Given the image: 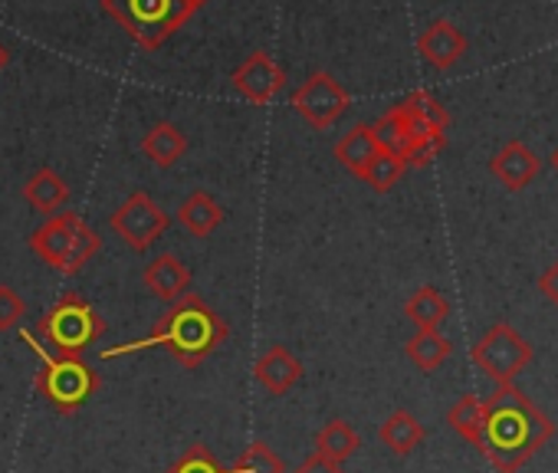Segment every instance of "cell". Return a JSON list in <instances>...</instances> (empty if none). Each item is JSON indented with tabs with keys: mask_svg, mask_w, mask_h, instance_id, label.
<instances>
[{
	"mask_svg": "<svg viewBox=\"0 0 558 473\" xmlns=\"http://www.w3.org/2000/svg\"><path fill=\"white\" fill-rule=\"evenodd\" d=\"M293 109L319 132L332 129L342 112L349 109V93L332 80L329 73H313L296 93H293Z\"/></svg>",
	"mask_w": 558,
	"mask_h": 473,
	"instance_id": "obj_10",
	"label": "cell"
},
{
	"mask_svg": "<svg viewBox=\"0 0 558 473\" xmlns=\"http://www.w3.org/2000/svg\"><path fill=\"white\" fill-rule=\"evenodd\" d=\"M489 171H493V178H496L506 191H522V187H529V184L538 178L542 158H538L525 142L512 138V142H506V145L489 158Z\"/></svg>",
	"mask_w": 558,
	"mask_h": 473,
	"instance_id": "obj_12",
	"label": "cell"
},
{
	"mask_svg": "<svg viewBox=\"0 0 558 473\" xmlns=\"http://www.w3.org/2000/svg\"><path fill=\"white\" fill-rule=\"evenodd\" d=\"M227 336H230L227 323L197 293H187L178 303H171V310L155 323V329H151L148 339L135 342L129 349H112V352H106V359L122 355V352H132V349L161 345L184 368H197L204 359H210L227 342Z\"/></svg>",
	"mask_w": 558,
	"mask_h": 473,
	"instance_id": "obj_2",
	"label": "cell"
},
{
	"mask_svg": "<svg viewBox=\"0 0 558 473\" xmlns=\"http://www.w3.org/2000/svg\"><path fill=\"white\" fill-rule=\"evenodd\" d=\"M404 316H408L417 329L430 332V329H440V326L447 323V316H450V303L440 296V290H434V287H421V290H414V293L408 296V303H404Z\"/></svg>",
	"mask_w": 558,
	"mask_h": 473,
	"instance_id": "obj_21",
	"label": "cell"
},
{
	"mask_svg": "<svg viewBox=\"0 0 558 473\" xmlns=\"http://www.w3.org/2000/svg\"><path fill=\"white\" fill-rule=\"evenodd\" d=\"M538 290H542V296H545L551 306H558V260L538 277Z\"/></svg>",
	"mask_w": 558,
	"mask_h": 473,
	"instance_id": "obj_31",
	"label": "cell"
},
{
	"mask_svg": "<svg viewBox=\"0 0 558 473\" xmlns=\"http://www.w3.org/2000/svg\"><path fill=\"white\" fill-rule=\"evenodd\" d=\"M184 151H187V138L174 122H155L142 138V155L158 168L178 165L184 158Z\"/></svg>",
	"mask_w": 558,
	"mask_h": 473,
	"instance_id": "obj_17",
	"label": "cell"
},
{
	"mask_svg": "<svg viewBox=\"0 0 558 473\" xmlns=\"http://www.w3.org/2000/svg\"><path fill=\"white\" fill-rule=\"evenodd\" d=\"M362 447V437L352 424H345L342 417L329 421L319 434H316V453L336 460V463H345L349 457H355Z\"/></svg>",
	"mask_w": 558,
	"mask_h": 473,
	"instance_id": "obj_23",
	"label": "cell"
},
{
	"mask_svg": "<svg viewBox=\"0 0 558 473\" xmlns=\"http://www.w3.org/2000/svg\"><path fill=\"white\" fill-rule=\"evenodd\" d=\"M230 473H287V463L272 447H266L263 440H253L236 463L230 466Z\"/></svg>",
	"mask_w": 558,
	"mask_h": 473,
	"instance_id": "obj_25",
	"label": "cell"
},
{
	"mask_svg": "<svg viewBox=\"0 0 558 473\" xmlns=\"http://www.w3.org/2000/svg\"><path fill=\"white\" fill-rule=\"evenodd\" d=\"M293 473H345V466L329 460V457H323V453H310Z\"/></svg>",
	"mask_w": 558,
	"mask_h": 473,
	"instance_id": "obj_30",
	"label": "cell"
},
{
	"mask_svg": "<svg viewBox=\"0 0 558 473\" xmlns=\"http://www.w3.org/2000/svg\"><path fill=\"white\" fill-rule=\"evenodd\" d=\"M142 283L165 303H178L181 296L191 293V270L187 264L178 257V254H161L155 257L145 274H142Z\"/></svg>",
	"mask_w": 558,
	"mask_h": 473,
	"instance_id": "obj_15",
	"label": "cell"
},
{
	"mask_svg": "<svg viewBox=\"0 0 558 473\" xmlns=\"http://www.w3.org/2000/svg\"><path fill=\"white\" fill-rule=\"evenodd\" d=\"M165 473H230V470H223L204 444H191Z\"/></svg>",
	"mask_w": 558,
	"mask_h": 473,
	"instance_id": "obj_28",
	"label": "cell"
},
{
	"mask_svg": "<svg viewBox=\"0 0 558 473\" xmlns=\"http://www.w3.org/2000/svg\"><path fill=\"white\" fill-rule=\"evenodd\" d=\"M109 227L122 237V241L132 247V251H148L158 237L168 230V214L145 194V191H135L129 194L109 217Z\"/></svg>",
	"mask_w": 558,
	"mask_h": 473,
	"instance_id": "obj_9",
	"label": "cell"
},
{
	"mask_svg": "<svg viewBox=\"0 0 558 473\" xmlns=\"http://www.w3.org/2000/svg\"><path fill=\"white\" fill-rule=\"evenodd\" d=\"M106 332V319L89 306L80 293H63L40 319L34 336L47 342L57 355H83L93 342H99Z\"/></svg>",
	"mask_w": 558,
	"mask_h": 473,
	"instance_id": "obj_6",
	"label": "cell"
},
{
	"mask_svg": "<svg viewBox=\"0 0 558 473\" xmlns=\"http://www.w3.org/2000/svg\"><path fill=\"white\" fill-rule=\"evenodd\" d=\"M102 11L142 50H158L197 14L191 0H102Z\"/></svg>",
	"mask_w": 558,
	"mask_h": 473,
	"instance_id": "obj_4",
	"label": "cell"
},
{
	"mask_svg": "<svg viewBox=\"0 0 558 473\" xmlns=\"http://www.w3.org/2000/svg\"><path fill=\"white\" fill-rule=\"evenodd\" d=\"M230 83H233V89H236L246 102L266 106V102H272L279 93H283V86H287V70L279 66L269 53L256 50V53H250V57L233 70Z\"/></svg>",
	"mask_w": 558,
	"mask_h": 473,
	"instance_id": "obj_11",
	"label": "cell"
},
{
	"mask_svg": "<svg viewBox=\"0 0 558 473\" xmlns=\"http://www.w3.org/2000/svg\"><path fill=\"white\" fill-rule=\"evenodd\" d=\"M31 251L47 267L76 277L102 251V237L76 210H60L31 233Z\"/></svg>",
	"mask_w": 558,
	"mask_h": 473,
	"instance_id": "obj_3",
	"label": "cell"
},
{
	"mask_svg": "<svg viewBox=\"0 0 558 473\" xmlns=\"http://www.w3.org/2000/svg\"><path fill=\"white\" fill-rule=\"evenodd\" d=\"M191 4H194V8H197V11H201V8H204V4H207V0H191Z\"/></svg>",
	"mask_w": 558,
	"mask_h": 473,
	"instance_id": "obj_34",
	"label": "cell"
},
{
	"mask_svg": "<svg viewBox=\"0 0 558 473\" xmlns=\"http://www.w3.org/2000/svg\"><path fill=\"white\" fill-rule=\"evenodd\" d=\"M470 44L463 37L460 27H453L450 21H434L430 27H424V34L417 37V53L440 73L453 70L463 57H466Z\"/></svg>",
	"mask_w": 558,
	"mask_h": 473,
	"instance_id": "obj_13",
	"label": "cell"
},
{
	"mask_svg": "<svg viewBox=\"0 0 558 473\" xmlns=\"http://www.w3.org/2000/svg\"><path fill=\"white\" fill-rule=\"evenodd\" d=\"M404 352H408V359H411L421 372H437V368L450 359L453 342H450L447 336H440V329H430V332L417 329L414 339L404 345Z\"/></svg>",
	"mask_w": 558,
	"mask_h": 473,
	"instance_id": "obj_22",
	"label": "cell"
},
{
	"mask_svg": "<svg viewBox=\"0 0 558 473\" xmlns=\"http://www.w3.org/2000/svg\"><path fill=\"white\" fill-rule=\"evenodd\" d=\"M223 207L207 194V191H194L184 197V204L178 207V223L194 233V237H210L220 223H223Z\"/></svg>",
	"mask_w": 558,
	"mask_h": 473,
	"instance_id": "obj_18",
	"label": "cell"
},
{
	"mask_svg": "<svg viewBox=\"0 0 558 473\" xmlns=\"http://www.w3.org/2000/svg\"><path fill=\"white\" fill-rule=\"evenodd\" d=\"M395 109L404 119V129H408V138H411V165H417V168L430 165L444 151L447 129H450V112L427 89H414Z\"/></svg>",
	"mask_w": 558,
	"mask_h": 473,
	"instance_id": "obj_7",
	"label": "cell"
},
{
	"mask_svg": "<svg viewBox=\"0 0 558 473\" xmlns=\"http://www.w3.org/2000/svg\"><path fill=\"white\" fill-rule=\"evenodd\" d=\"M375 138H378L381 151H391L411 165V138H408V129H404V119L398 116V109H388L375 122Z\"/></svg>",
	"mask_w": 558,
	"mask_h": 473,
	"instance_id": "obj_24",
	"label": "cell"
},
{
	"mask_svg": "<svg viewBox=\"0 0 558 473\" xmlns=\"http://www.w3.org/2000/svg\"><path fill=\"white\" fill-rule=\"evenodd\" d=\"M378 437H381V444H385L391 453L408 457V453H414V450L424 444V427H421V421H417L411 411H395V414L378 427Z\"/></svg>",
	"mask_w": 558,
	"mask_h": 473,
	"instance_id": "obj_20",
	"label": "cell"
},
{
	"mask_svg": "<svg viewBox=\"0 0 558 473\" xmlns=\"http://www.w3.org/2000/svg\"><path fill=\"white\" fill-rule=\"evenodd\" d=\"M8 63H11V50H8L4 44H0V70H4Z\"/></svg>",
	"mask_w": 558,
	"mask_h": 473,
	"instance_id": "obj_32",
	"label": "cell"
},
{
	"mask_svg": "<svg viewBox=\"0 0 558 473\" xmlns=\"http://www.w3.org/2000/svg\"><path fill=\"white\" fill-rule=\"evenodd\" d=\"M483 404L486 408L476 447L496 473H515L555 434L548 414L532 404L515 385H499Z\"/></svg>",
	"mask_w": 558,
	"mask_h": 473,
	"instance_id": "obj_1",
	"label": "cell"
},
{
	"mask_svg": "<svg viewBox=\"0 0 558 473\" xmlns=\"http://www.w3.org/2000/svg\"><path fill=\"white\" fill-rule=\"evenodd\" d=\"M408 168H411V165H408L404 158H398V155H391V151H381V155L372 161V168H368V174H365V184H368L372 191H378V194H388V191L404 178Z\"/></svg>",
	"mask_w": 558,
	"mask_h": 473,
	"instance_id": "obj_27",
	"label": "cell"
},
{
	"mask_svg": "<svg viewBox=\"0 0 558 473\" xmlns=\"http://www.w3.org/2000/svg\"><path fill=\"white\" fill-rule=\"evenodd\" d=\"M378 155H381V145L375 138V125H368V122L352 125V132H345V138L336 142L339 165L345 171H352L355 178H362V181H365V174H368V168H372V161Z\"/></svg>",
	"mask_w": 558,
	"mask_h": 473,
	"instance_id": "obj_16",
	"label": "cell"
},
{
	"mask_svg": "<svg viewBox=\"0 0 558 473\" xmlns=\"http://www.w3.org/2000/svg\"><path fill=\"white\" fill-rule=\"evenodd\" d=\"M548 161H551V168H555V171H558V148H555V151H551V158H548Z\"/></svg>",
	"mask_w": 558,
	"mask_h": 473,
	"instance_id": "obj_33",
	"label": "cell"
},
{
	"mask_svg": "<svg viewBox=\"0 0 558 473\" xmlns=\"http://www.w3.org/2000/svg\"><path fill=\"white\" fill-rule=\"evenodd\" d=\"M483 401H476L473 395H463L450 411H447V424L470 444H476L480 437V427H483Z\"/></svg>",
	"mask_w": 558,
	"mask_h": 473,
	"instance_id": "obj_26",
	"label": "cell"
},
{
	"mask_svg": "<svg viewBox=\"0 0 558 473\" xmlns=\"http://www.w3.org/2000/svg\"><path fill=\"white\" fill-rule=\"evenodd\" d=\"M303 362L287 349V345H269L256 365H253V375L256 381L269 391V395H287L300 378H303Z\"/></svg>",
	"mask_w": 558,
	"mask_h": 473,
	"instance_id": "obj_14",
	"label": "cell"
},
{
	"mask_svg": "<svg viewBox=\"0 0 558 473\" xmlns=\"http://www.w3.org/2000/svg\"><path fill=\"white\" fill-rule=\"evenodd\" d=\"M470 359L496 385H512L529 368V362L535 359V352H532V345L509 323H496L480 342H473Z\"/></svg>",
	"mask_w": 558,
	"mask_h": 473,
	"instance_id": "obj_8",
	"label": "cell"
},
{
	"mask_svg": "<svg viewBox=\"0 0 558 473\" xmlns=\"http://www.w3.org/2000/svg\"><path fill=\"white\" fill-rule=\"evenodd\" d=\"M24 316H27V303L17 296V290L0 283V332H11L14 326H21Z\"/></svg>",
	"mask_w": 558,
	"mask_h": 473,
	"instance_id": "obj_29",
	"label": "cell"
},
{
	"mask_svg": "<svg viewBox=\"0 0 558 473\" xmlns=\"http://www.w3.org/2000/svg\"><path fill=\"white\" fill-rule=\"evenodd\" d=\"M31 349L40 359L37 368V391L60 411V414H76L96 391H99V375L93 372V365L83 355H57V352H44V345L27 336Z\"/></svg>",
	"mask_w": 558,
	"mask_h": 473,
	"instance_id": "obj_5",
	"label": "cell"
},
{
	"mask_svg": "<svg viewBox=\"0 0 558 473\" xmlns=\"http://www.w3.org/2000/svg\"><path fill=\"white\" fill-rule=\"evenodd\" d=\"M24 197L34 210L40 214H60V207L70 201V184L53 171V168H40L27 184H24Z\"/></svg>",
	"mask_w": 558,
	"mask_h": 473,
	"instance_id": "obj_19",
	"label": "cell"
}]
</instances>
